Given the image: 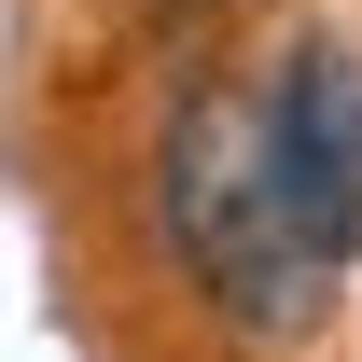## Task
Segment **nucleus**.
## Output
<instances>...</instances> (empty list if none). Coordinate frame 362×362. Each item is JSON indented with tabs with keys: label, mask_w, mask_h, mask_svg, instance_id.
<instances>
[{
	"label": "nucleus",
	"mask_w": 362,
	"mask_h": 362,
	"mask_svg": "<svg viewBox=\"0 0 362 362\" xmlns=\"http://www.w3.org/2000/svg\"><path fill=\"white\" fill-rule=\"evenodd\" d=\"M153 237H168V265L195 279V307L223 320V334H307L334 307V279L307 265V237L279 209L265 181V112L237 84H181L168 139H153Z\"/></svg>",
	"instance_id": "nucleus-1"
},
{
	"label": "nucleus",
	"mask_w": 362,
	"mask_h": 362,
	"mask_svg": "<svg viewBox=\"0 0 362 362\" xmlns=\"http://www.w3.org/2000/svg\"><path fill=\"white\" fill-rule=\"evenodd\" d=\"M251 112H265V181L293 209V237H307V265L320 279L362 265V56L334 28H307Z\"/></svg>",
	"instance_id": "nucleus-2"
}]
</instances>
